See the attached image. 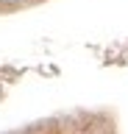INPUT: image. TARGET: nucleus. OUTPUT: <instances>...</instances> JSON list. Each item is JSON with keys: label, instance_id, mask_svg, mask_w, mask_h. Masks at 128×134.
<instances>
[]
</instances>
